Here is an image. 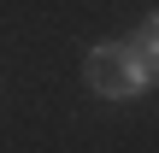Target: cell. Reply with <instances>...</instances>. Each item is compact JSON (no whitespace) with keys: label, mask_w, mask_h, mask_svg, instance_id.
Returning a JSON list of instances; mask_svg holds the SVG:
<instances>
[{"label":"cell","mask_w":159,"mask_h":153,"mask_svg":"<svg viewBox=\"0 0 159 153\" xmlns=\"http://www.w3.org/2000/svg\"><path fill=\"white\" fill-rule=\"evenodd\" d=\"M83 77H89V88H94L100 100H130V94H148V88H153V65H142L124 41H100V47H89Z\"/></svg>","instance_id":"obj_1"}]
</instances>
